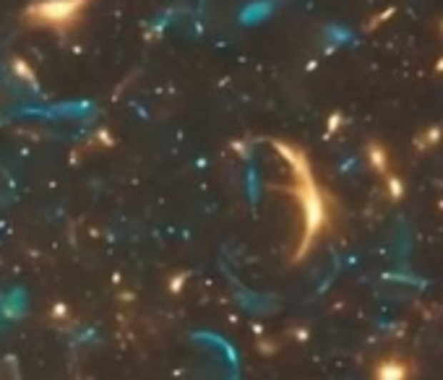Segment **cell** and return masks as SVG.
I'll list each match as a JSON object with an SVG mask.
<instances>
[{"label": "cell", "mask_w": 443, "mask_h": 380, "mask_svg": "<svg viewBox=\"0 0 443 380\" xmlns=\"http://www.w3.org/2000/svg\"><path fill=\"white\" fill-rule=\"evenodd\" d=\"M86 0H47L42 6L31 8V19H37L42 24H55V26H63V24H71L79 11L84 8Z\"/></svg>", "instance_id": "6da1fadb"}]
</instances>
